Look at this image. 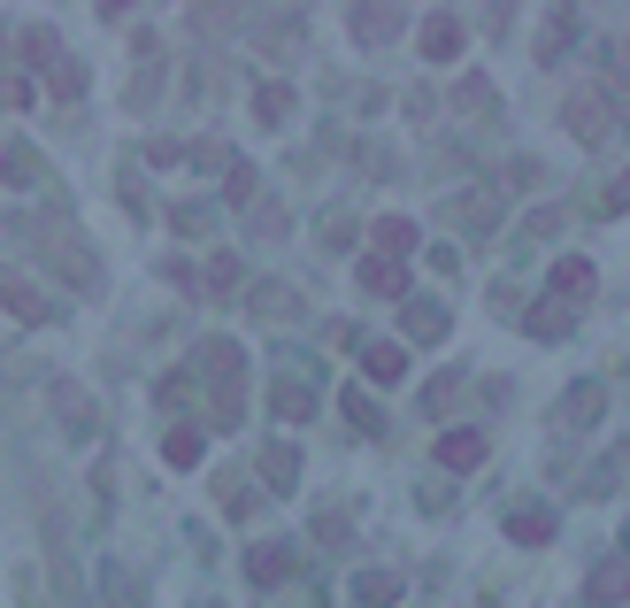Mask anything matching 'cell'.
<instances>
[{
  "mask_svg": "<svg viewBox=\"0 0 630 608\" xmlns=\"http://www.w3.org/2000/svg\"><path fill=\"white\" fill-rule=\"evenodd\" d=\"M101 600H108V608H146V585L131 578V562H124V555H108V562H101Z\"/></svg>",
  "mask_w": 630,
  "mask_h": 608,
  "instance_id": "10",
  "label": "cell"
},
{
  "mask_svg": "<svg viewBox=\"0 0 630 608\" xmlns=\"http://www.w3.org/2000/svg\"><path fill=\"white\" fill-rule=\"evenodd\" d=\"M370 239H377L385 263H408V254H415V224H408V216H377V224H370Z\"/></svg>",
  "mask_w": 630,
  "mask_h": 608,
  "instance_id": "18",
  "label": "cell"
},
{
  "mask_svg": "<svg viewBox=\"0 0 630 608\" xmlns=\"http://www.w3.org/2000/svg\"><path fill=\"white\" fill-rule=\"evenodd\" d=\"M24 109H31V77L0 69V116H24Z\"/></svg>",
  "mask_w": 630,
  "mask_h": 608,
  "instance_id": "29",
  "label": "cell"
},
{
  "mask_svg": "<svg viewBox=\"0 0 630 608\" xmlns=\"http://www.w3.org/2000/svg\"><path fill=\"white\" fill-rule=\"evenodd\" d=\"M600 408H607V385H592V378H584V385H569V393H562L554 423H562V431H592V423H600Z\"/></svg>",
  "mask_w": 630,
  "mask_h": 608,
  "instance_id": "5",
  "label": "cell"
},
{
  "mask_svg": "<svg viewBox=\"0 0 630 608\" xmlns=\"http://www.w3.org/2000/svg\"><path fill=\"white\" fill-rule=\"evenodd\" d=\"M584 600H592V608H615V600H630V555H607V562L592 570Z\"/></svg>",
  "mask_w": 630,
  "mask_h": 608,
  "instance_id": "9",
  "label": "cell"
},
{
  "mask_svg": "<svg viewBox=\"0 0 630 608\" xmlns=\"http://www.w3.org/2000/svg\"><path fill=\"white\" fill-rule=\"evenodd\" d=\"M0 308H9L16 324H54V301L31 278H16V270H0Z\"/></svg>",
  "mask_w": 630,
  "mask_h": 608,
  "instance_id": "4",
  "label": "cell"
},
{
  "mask_svg": "<svg viewBox=\"0 0 630 608\" xmlns=\"http://www.w3.org/2000/svg\"><path fill=\"white\" fill-rule=\"evenodd\" d=\"M193 9H223V0H193Z\"/></svg>",
  "mask_w": 630,
  "mask_h": 608,
  "instance_id": "37",
  "label": "cell"
},
{
  "mask_svg": "<svg viewBox=\"0 0 630 608\" xmlns=\"http://www.w3.org/2000/svg\"><path fill=\"white\" fill-rule=\"evenodd\" d=\"M569 39H577V9H569V0H562V9L547 16V31H538V62H547V69H554V62L569 54Z\"/></svg>",
  "mask_w": 630,
  "mask_h": 608,
  "instance_id": "16",
  "label": "cell"
},
{
  "mask_svg": "<svg viewBox=\"0 0 630 608\" xmlns=\"http://www.w3.org/2000/svg\"><path fill=\"white\" fill-rule=\"evenodd\" d=\"M523 324H530V339H569V324H577V308L569 301H538V308H523Z\"/></svg>",
  "mask_w": 630,
  "mask_h": 608,
  "instance_id": "17",
  "label": "cell"
},
{
  "mask_svg": "<svg viewBox=\"0 0 630 608\" xmlns=\"http://www.w3.org/2000/svg\"><path fill=\"white\" fill-rule=\"evenodd\" d=\"M0 178H9V186H31V154H24V147H0Z\"/></svg>",
  "mask_w": 630,
  "mask_h": 608,
  "instance_id": "32",
  "label": "cell"
},
{
  "mask_svg": "<svg viewBox=\"0 0 630 608\" xmlns=\"http://www.w3.org/2000/svg\"><path fill=\"white\" fill-rule=\"evenodd\" d=\"M201 455H208V431H201V423H169V440H162V463H169V470H193Z\"/></svg>",
  "mask_w": 630,
  "mask_h": 608,
  "instance_id": "12",
  "label": "cell"
},
{
  "mask_svg": "<svg viewBox=\"0 0 630 608\" xmlns=\"http://www.w3.org/2000/svg\"><path fill=\"white\" fill-rule=\"evenodd\" d=\"M246 231H254V239H278V231H285V208H278V201L246 208Z\"/></svg>",
  "mask_w": 630,
  "mask_h": 608,
  "instance_id": "31",
  "label": "cell"
},
{
  "mask_svg": "<svg viewBox=\"0 0 630 608\" xmlns=\"http://www.w3.org/2000/svg\"><path fill=\"white\" fill-rule=\"evenodd\" d=\"M223 193H231V208H254V169L246 162H231V186Z\"/></svg>",
  "mask_w": 630,
  "mask_h": 608,
  "instance_id": "34",
  "label": "cell"
},
{
  "mask_svg": "<svg viewBox=\"0 0 630 608\" xmlns=\"http://www.w3.org/2000/svg\"><path fill=\"white\" fill-rule=\"evenodd\" d=\"M261 478H269V493H293L300 485V447H261Z\"/></svg>",
  "mask_w": 630,
  "mask_h": 608,
  "instance_id": "20",
  "label": "cell"
},
{
  "mask_svg": "<svg viewBox=\"0 0 630 608\" xmlns=\"http://www.w3.org/2000/svg\"><path fill=\"white\" fill-rule=\"evenodd\" d=\"M193 169H231V147H193Z\"/></svg>",
  "mask_w": 630,
  "mask_h": 608,
  "instance_id": "35",
  "label": "cell"
},
{
  "mask_svg": "<svg viewBox=\"0 0 630 608\" xmlns=\"http://www.w3.org/2000/svg\"><path fill=\"white\" fill-rule=\"evenodd\" d=\"M353 600H362V608H393L400 600V570H362V578H353Z\"/></svg>",
  "mask_w": 630,
  "mask_h": 608,
  "instance_id": "23",
  "label": "cell"
},
{
  "mask_svg": "<svg viewBox=\"0 0 630 608\" xmlns=\"http://www.w3.org/2000/svg\"><path fill=\"white\" fill-rule=\"evenodd\" d=\"M293 562H300L293 540H261V547H246V578H254V585H285Z\"/></svg>",
  "mask_w": 630,
  "mask_h": 608,
  "instance_id": "7",
  "label": "cell"
},
{
  "mask_svg": "<svg viewBox=\"0 0 630 608\" xmlns=\"http://www.w3.org/2000/svg\"><path fill=\"white\" fill-rule=\"evenodd\" d=\"M131 9H139V0H101V16H108V24H124Z\"/></svg>",
  "mask_w": 630,
  "mask_h": 608,
  "instance_id": "36",
  "label": "cell"
},
{
  "mask_svg": "<svg viewBox=\"0 0 630 608\" xmlns=\"http://www.w3.org/2000/svg\"><path fill=\"white\" fill-rule=\"evenodd\" d=\"M362 378L370 385H400L408 378V346L400 339H362Z\"/></svg>",
  "mask_w": 630,
  "mask_h": 608,
  "instance_id": "6",
  "label": "cell"
},
{
  "mask_svg": "<svg viewBox=\"0 0 630 608\" xmlns=\"http://www.w3.org/2000/svg\"><path fill=\"white\" fill-rule=\"evenodd\" d=\"M338 408H346V423H353V431H370V440H377V431H385V408H377V401H370L362 385H353V393H346Z\"/></svg>",
  "mask_w": 630,
  "mask_h": 608,
  "instance_id": "26",
  "label": "cell"
},
{
  "mask_svg": "<svg viewBox=\"0 0 630 608\" xmlns=\"http://www.w3.org/2000/svg\"><path fill=\"white\" fill-rule=\"evenodd\" d=\"M254 116H261V124H285V116H293V85H278V77L254 85Z\"/></svg>",
  "mask_w": 630,
  "mask_h": 608,
  "instance_id": "25",
  "label": "cell"
},
{
  "mask_svg": "<svg viewBox=\"0 0 630 608\" xmlns=\"http://www.w3.org/2000/svg\"><path fill=\"white\" fill-rule=\"evenodd\" d=\"M507 540L515 547H547L554 540V508H538V501L530 508H507Z\"/></svg>",
  "mask_w": 630,
  "mask_h": 608,
  "instance_id": "14",
  "label": "cell"
},
{
  "mask_svg": "<svg viewBox=\"0 0 630 608\" xmlns=\"http://www.w3.org/2000/svg\"><path fill=\"white\" fill-rule=\"evenodd\" d=\"M201 608H216V600H201Z\"/></svg>",
  "mask_w": 630,
  "mask_h": 608,
  "instance_id": "38",
  "label": "cell"
},
{
  "mask_svg": "<svg viewBox=\"0 0 630 608\" xmlns=\"http://www.w3.org/2000/svg\"><path fill=\"white\" fill-rule=\"evenodd\" d=\"M278 416H285V423H308V416H316V393H300V385H278Z\"/></svg>",
  "mask_w": 630,
  "mask_h": 608,
  "instance_id": "30",
  "label": "cell"
},
{
  "mask_svg": "<svg viewBox=\"0 0 630 608\" xmlns=\"http://www.w3.org/2000/svg\"><path fill=\"white\" fill-rule=\"evenodd\" d=\"M462 39H470V31H462V16H423V54H430V62H454V54H462Z\"/></svg>",
  "mask_w": 630,
  "mask_h": 608,
  "instance_id": "15",
  "label": "cell"
},
{
  "mask_svg": "<svg viewBox=\"0 0 630 608\" xmlns=\"http://www.w3.org/2000/svg\"><path fill=\"white\" fill-rule=\"evenodd\" d=\"M47 401H54V416H62L69 431H77V440H85V431H93V401H85V393H77L69 378H54V393H47Z\"/></svg>",
  "mask_w": 630,
  "mask_h": 608,
  "instance_id": "21",
  "label": "cell"
},
{
  "mask_svg": "<svg viewBox=\"0 0 630 608\" xmlns=\"http://www.w3.org/2000/svg\"><path fill=\"white\" fill-rule=\"evenodd\" d=\"M400 31H408L400 0H353V39H362V47H393Z\"/></svg>",
  "mask_w": 630,
  "mask_h": 608,
  "instance_id": "3",
  "label": "cell"
},
{
  "mask_svg": "<svg viewBox=\"0 0 630 608\" xmlns=\"http://www.w3.org/2000/svg\"><path fill=\"white\" fill-rule=\"evenodd\" d=\"M454 216H462V224H492V216H500V193H470Z\"/></svg>",
  "mask_w": 630,
  "mask_h": 608,
  "instance_id": "33",
  "label": "cell"
},
{
  "mask_svg": "<svg viewBox=\"0 0 630 608\" xmlns=\"http://www.w3.org/2000/svg\"><path fill=\"white\" fill-rule=\"evenodd\" d=\"M485 447H492L485 431H438V463H446V470H477Z\"/></svg>",
  "mask_w": 630,
  "mask_h": 608,
  "instance_id": "13",
  "label": "cell"
},
{
  "mask_svg": "<svg viewBox=\"0 0 630 608\" xmlns=\"http://www.w3.org/2000/svg\"><path fill=\"white\" fill-rule=\"evenodd\" d=\"M353 286H362L370 301H408V263H385V254H370V263L353 270Z\"/></svg>",
  "mask_w": 630,
  "mask_h": 608,
  "instance_id": "8",
  "label": "cell"
},
{
  "mask_svg": "<svg viewBox=\"0 0 630 608\" xmlns=\"http://www.w3.org/2000/svg\"><path fill=\"white\" fill-rule=\"evenodd\" d=\"M246 308H254V316H269V324H293V316H300L293 286H254V293H246Z\"/></svg>",
  "mask_w": 630,
  "mask_h": 608,
  "instance_id": "22",
  "label": "cell"
},
{
  "mask_svg": "<svg viewBox=\"0 0 630 608\" xmlns=\"http://www.w3.org/2000/svg\"><path fill=\"white\" fill-rule=\"evenodd\" d=\"M239 278H246V270H239V254H216V263L201 270V293H239Z\"/></svg>",
  "mask_w": 630,
  "mask_h": 608,
  "instance_id": "28",
  "label": "cell"
},
{
  "mask_svg": "<svg viewBox=\"0 0 630 608\" xmlns=\"http://www.w3.org/2000/svg\"><path fill=\"white\" fill-rule=\"evenodd\" d=\"M400 331H408V339H446V308L408 293V301H400Z\"/></svg>",
  "mask_w": 630,
  "mask_h": 608,
  "instance_id": "19",
  "label": "cell"
},
{
  "mask_svg": "<svg viewBox=\"0 0 630 608\" xmlns=\"http://www.w3.org/2000/svg\"><path fill=\"white\" fill-rule=\"evenodd\" d=\"M193 363H201V378H208V393H216V408H208L216 431H231V423L246 416V355H239L231 339H201Z\"/></svg>",
  "mask_w": 630,
  "mask_h": 608,
  "instance_id": "1",
  "label": "cell"
},
{
  "mask_svg": "<svg viewBox=\"0 0 630 608\" xmlns=\"http://www.w3.org/2000/svg\"><path fill=\"white\" fill-rule=\"evenodd\" d=\"M562 124H569L584 147H600V139L615 131V93H607V85H569V109H562Z\"/></svg>",
  "mask_w": 630,
  "mask_h": 608,
  "instance_id": "2",
  "label": "cell"
},
{
  "mask_svg": "<svg viewBox=\"0 0 630 608\" xmlns=\"http://www.w3.org/2000/svg\"><path fill=\"white\" fill-rule=\"evenodd\" d=\"M47 93H54V101H77V93H85V62L54 54V62H47Z\"/></svg>",
  "mask_w": 630,
  "mask_h": 608,
  "instance_id": "24",
  "label": "cell"
},
{
  "mask_svg": "<svg viewBox=\"0 0 630 608\" xmlns=\"http://www.w3.org/2000/svg\"><path fill=\"white\" fill-rule=\"evenodd\" d=\"M16 47H24V62H39V69H47V62L62 54V39H54V24H24V31H16Z\"/></svg>",
  "mask_w": 630,
  "mask_h": 608,
  "instance_id": "27",
  "label": "cell"
},
{
  "mask_svg": "<svg viewBox=\"0 0 630 608\" xmlns=\"http://www.w3.org/2000/svg\"><path fill=\"white\" fill-rule=\"evenodd\" d=\"M547 286H554V301H569V308H577V301H584V293L600 286V270L584 263V254H562V263H554V278H547Z\"/></svg>",
  "mask_w": 630,
  "mask_h": 608,
  "instance_id": "11",
  "label": "cell"
}]
</instances>
